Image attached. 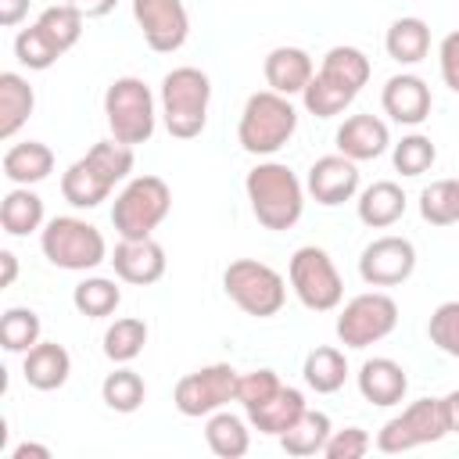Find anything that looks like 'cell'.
I'll use <instances>...</instances> for the list:
<instances>
[{
  "label": "cell",
  "instance_id": "6da1fadb",
  "mask_svg": "<svg viewBox=\"0 0 459 459\" xmlns=\"http://www.w3.org/2000/svg\"><path fill=\"white\" fill-rule=\"evenodd\" d=\"M369 72H373V65H369V57L359 47H348V43L330 47L323 54L319 72L308 79V86L301 93L305 111L316 115V118L341 115L362 93V86L369 82Z\"/></svg>",
  "mask_w": 459,
  "mask_h": 459
},
{
  "label": "cell",
  "instance_id": "7a4b0ae2",
  "mask_svg": "<svg viewBox=\"0 0 459 459\" xmlns=\"http://www.w3.org/2000/svg\"><path fill=\"white\" fill-rule=\"evenodd\" d=\"M133 147L111 140H97L79 161H72L61 176V197L72 208H97L100 201H108V194L115 190V183H122L133 172Z\"/></svg>",
  "mask_w": 459,
  "mask_h": 459
},
{
  "label": "cell",
  "instance_id": "3957f363",
  "mask_svg": "<svg viewBox=\"0 0 459 459\" xmlns=\"http://www.w3.org/2000/svg\"><path fill=\"white\" fill-rule=\"evenodd\" d=\"M244 190L255 219L273 233L290 230L305 212V186L283 161H258L247 172Z\"/></svg>",
  "mask_w": 459,
  "mask_h": 459
},
{
  "label": "cell",
  "instance_id": "277c9868",
  "mask_svg": "<svg viewBox=\"0 0 459 459\" xmlns=\"http://www.w3.org/2000/svg\"><path fill=\"white\" fill-rule=\"evenodd\" d=\"M161 122L169 129V136L176 140H194L204 133L208 126V104H212V79L194 68V65H179L172 72H165L161 79Z\"/></svg>",
  "mask_w": 459,
  "mask_h": 459
},
{
  "label": "cell",
  "instance_id": "5b68a950",
  "mask_svg": "<svg viewBox=\"0 0 459 459\" xmlns=\"http://www.w3.org/2000/svg\"><path fill=\"white\" fill-rule=\"evenodd\" d=\"M294 129H298V111H294L290 97H283L276 90H258V93L247 97V104L240 111L237 140L247 154L269 158L280 147H287Z\"/></svg>",
  "mask_w": 459,
  "mask_h": 459
},
{
  "label": "cell",
  "instance_id": "8992f818",
  "mask_svg": "<svg viewBox=\"0 0 459 459\" xmlns=\"http://www.w3.org/2000/svg\"><path fill=\"white\" fill-rule=\"evenodd\" d=\"M39 247L50 265L68 269V273H86V269H97L100 262H108L104 233L79 215H54L39 230Z\"/></svg>",
  "mask_w": 459,
  "mask_h": 459
},
{
  "label": "cell",
  "instance_id": "52a82bcc",
  "mask_svg": "<svg viewBox=\"0 0 459 459\" xmlns=\"http://www.w3.org/2000/svg\"><path fill=\"white\" fill-rule=\"evenodd\" d=\"M104 118L108 129L118 143H147L154 136L158 126V108H154V93L143 79L136 75H122L104 90Z\"/></svg>",
  "mask_w": 459,
  "mask_h": 459
},
{
  "label": "cell",
  "instance_id": "ba28073f",
  "mask_svg": "<svg viewBox=\"0 0 459 459\" xmlns=\"http://www.w3.org/2000/svg\"><path fill=\"white\" fill-rule=\"evenodd\" d=\"M172 208V190L161 176H133L111 208V226L126 240L151 237Z\"/></svg>",
  "mask_w": 459,
  "mask_h": 459
},
{
  "label": "cell",
  "instance_id": "9c48e42d",
  "mask_svg": "<svg viewBox=\"0 0 459 459\" xmlns=\"http://www.w3.org/2000/svg\"><path fill=\"white\" fill-rule=\"evenodd\" d=\"M222 290H226V298L240 312H247L255 319L276 316L283 308V301H287V280L273 265H265L258 258H237V262H230L222 269Z\"/></svg>",
  "mask_w": 459,
  "mask_h": 459
},
{
  "label": "cell",
  "instance_id": "30bf717a",
  "mask_svg": "<svg viewBox=\"0 0 459 459\" xmlns=\"http://www.w3.org/2000/svg\"><path fill=\"white\" fill-rule=\"evenodd\" d=\"M287 280H290L294 298L308 312H330L344 298V280H341L333 258L323 247H316V244H305V247H298L290 255Z\"/></svg>",
  "mask_w": 459,
  "mask_h": 459
},
{
  "label": "cell",
  "instance_id": "8fae6325",
  "mask_svg": "<svg viewBox=\"0 0 459 459\" xmlns=\"http://www.w3.org/2000/svg\"><path fill=\"white\" fill-rule=\"evenodd\" d=\"M237 369L230 362H212V366H201L186 377L176 380V391H172V405L190 416V420H201V416H212L219 409H226L230 402H237Z\"/></svg>",
  "mask_w": 459,
  "mask_h": 459
},
{
  "label": "cell",
  "instance_id": "7c38bea8",
  "mask_svg": "<svg viewBox=\"0 0 459 459\" xmlns=\"http://www.w3.org/2000/svg\"><path fill=\"white\" fill-rule=\"evenodd\" d=\"M398 326V305L384 290L355 294L337 316V341L344 348H369Z\"/></svg>",
  "mask_w": 459,
  "mask_h": 459
},
{
  "label": "cell",
  "instance_id": "4fadbf2b",
  "mask_svg": "<svg viewBox=\"0 0 459 459\" xmlns=\"http://www.w3.org/2000/svg\"><path fill=\"white\" fill-rule=\"evenodd\" d=\"M448 434L445 416H441V398H416L412 405H405L398 416H391L380 430H377V448L384 455H398L420 445H434Z\"/></svg>",
  "mask_w": 459,
  "mask_h": 459
},
{
  "label": "cell",
  "instance_id": "5bb4252c",
  "mask_svg": "<svg viewBox=\"0 0 459 459\" xmlns=\"http://www.w3.org/2000/svg\"><path fill=\"white\" fill-rule=\"evenodd\" d=\"M416 273V247L409 237H377L359 255V276L369 287H398Z\"/></svg>",
  "mask_w": 459,
  "mask_h": 459
},
{
  "label": "cell",
  "instance_id": "9a60e30c",
  "mask_svg": "<svg viewBox=\"0 0 459 459\" xmlns=\"http://www.w3.org/2000/svg\"><path fill=\"white\" fill-rule=\"evenodd\" d=\"M133 18L154 54H172L190 36V14L183 0H133Z\"/></svg>",
  "mask_w": 459,
  "mask_h": 459
},
{
  "label": "cell",
  "instance_id": "2e32d148",
  "mask_svg": "<svg viewBox=\"0 0 459 459\" xmlns=\"http://www.w3.org/2000/svg\"><path fill=\"white\" fill-rule=\"evenodd\" d=\"M305 190L323 208H337V204L351 201L359 194V161L344 158L341 151L316 158L308 176H305Z\"/></svg>",
  "mask_w": 459,
  "mask_h": 459
},
{
  "label": "cell",
  "instance_id": "e0dca14e",
  "mask_svg": "<svg viewBox=\"0 0 459 459\" xmlns=\"http://www.w3.org/2000/svg\"><path fill=\"white\" fill-rule=\"evenodd\" d=\"M108 262L115 265V276L133 287H151L165 276V247L154 237H140V240L122 237Z\"/></svg>",
  "mask_w": 459,
  "mask_h": 459
},
{
  "label": "cell",
  "instance_id": "ac0fdd59",
  "mask_svg": "<svg viewBox=\"0 0 459 459\" xmlns=\"http://www.w3.org/2000/svg\"><path fill=\"white\" fill-rule=\"evenodd\" d=\"M380 104H384V115L398 126H420L427 122L430 115V86L412 75V72H398L384 82V93H380Z\"/></svg>",
  "mask_w": 459,
  "mask_h": 459
},
{
  "label": "cell",
  "instance_id": "d6986e66",
  "mask_svg": "<svg viewBox=\"0 0 459 459\" xmlns=\"http://www.w3.org/2000/svg\"><path fill=\"white\" fill-rule=\"evenodd\" d=\"M355 384H359V394H362L369 405H380V409L398 405V402L405 398V391H409L405 369H402L394 359H387V355L366 359V362L359 366V373H355Z\"/></svg>",
  "mask_w": 459,
  "mask_h": 459
},
{
  "label": "cell",
  "instance_id": "ffe728a7",
  "mask_svg": "<svg viewBox=\"0 0 459 459\" xmlns=\"http://www.w3.org/2000/svg\"><path fill=\"white\" fill-rule=\"evenodd\" d=\"M333 143L351 161H373L391 147V133H387V122L377 115H351L341 122Z\"/></svg>",
  "mask_w": 459,
  "mask_h": 459
},
{
  "label": "cell",
  "instance_id": "44dd1931",
  "mask_svg": "<svg viewBox=\"0 0 459 459\" xmlns=\"http://www.w3.org/2000/svg\"><path fill=\"white\" fill-rule=\"evenodd\" d=\"M262 72H265L269 90H276L283 97H294V93H305L308 79L316 75V65L308 57V50H301V47H273L265 54Z\"/></svg>",
  "mask_w": 459,
  "mask_h": 459
},
{
  "label": "cell",
  "instance_id": "7402d4cb",
  "mask_svg": "<svg viewBox=\"0 0 459 459\" xmlns=\"http://www.w3.org/2000/svg\"><path fill=\"white\" fill-rule=\"evenodd\" d=\"M72 373V355L65 351V344L57 341H39L25 351V362H22V377L29 387L36 391H57L65 387Z\"/></svg>",
  "mask_w": 459,
  "mask_h": 459
},
{
  "label": "cell",
  "instance_id": "603a6c76",
  "mask_svg": "<svg viewBox=\"0 0 459 459\" xmlns=\"http://www.w3.org/2000/svg\"><path fill=\"white\" fill-rule=\"evenodd\" d=\"M355 208H359V222L362 226L387 230L405 215V190L394 179H377L359 194Z\"/></svg>",
  "mask_w": 459,
  "mask_h": 459
},
{
  "label": "cell",
  "instance_id": "cb8c5ba5",
  "mask_svg": "<svg viewBox=\"0 0 459 459\" xmlns=\"http://www.w3.org/2000/svg\"><path fill=\"white\" fill-rule=\"evenodd\" d=\"M308 409V402H305V394L298 391V387H290V384H280V391L273 394V398H265L262 405H255V409H247V423L258 430V434H269V437H280L301 412Z\"/></svg>",
  "mask_w": 459,
  "mask_h": 459
},
{
  "label": "cell",
  "instance_id": "d4e9b609",
  "mask_svg": "<svg viewBox=\"0 0 459 459\" xmlns=\"http://www.w3.org/2000/svg\"><path fill=\"white\" fill-rule=\"evenodd\" d=\"M50 172H54V151L39 140H25V143H14L4 151V176L14 186L43 183Z\"/></svg>",
  "mask_w": 459,
  "mask_h": 459
},
{
  "label": "cell",
  "instance_id": "484cf974",
  "mask_svg": "<svg viewBox=\"0 0 459 459\" xmlns=\"http://www.w3.org/2000/svg\"><path fill=\"white\" fill-rule=\"evenodd\" d=\"M36 93L25 75L18 72H0V140H11L32 115Z\"/></svg>",
  "mask_w": 459,
  "mask_h": 459
},
{
  "label": "cell",
  "instance_id": "4316f807",
  "mask_svg": "<svg viewBox=\"0 0 459 459\" xmlns=\"http://www.w3.org/2000/svg\"><path fill=\"white\" fill-rule=\"evenodd\" d=\"M333 434L330 427V416L319 412V409H305L283 434H280V448L294 459H305V455H323V445L326 437Z\"/></svg>",
  "mask_w": 459,
  "mask_h": 459
},
{
  "label": "cell",
  "instance_id": "83f0119b",
  "mask_svg": "<svg viewBox=\"0 0 459 459\" xmlns=\"http://www.w3.org/2000/svg\"><path fill=\"white\" fill-rule=\"evenodd\" d=\"M384 50L398 65H420L427 57V50H430V29H427V22L423 18H412V14L394 18L391 29H387V36H384Z\"/></svg>",
  "mask_w": 459,
  "mask_h": 459
},
{
  "label": "cell",
  "instance_id": "f1b7e54d",
  "mask_svg": "<svg viewBox=\"0 0 459 459\" xmlns=\"http://www.w3.org/2000/svg\"><path fill=\"white\" fill-rule=\"evenodd\" d=\"M43 219H47V215H43V197H39L36 190H29V186L7 190V197H4V204H0V226H4V233H11V237H29V233H36V230L47 226Z\"/></svg>",
  "mask_w": 459,
  "mask_h": 459
},
{
  "label": "cell",
  "instance_id": "f546056e",
  "mask_svg": "<svg viewBox=\"0 0 459 459\" xmlns=\"http://www.w3.org/2000/svg\"><path fill=\"white\" fill-rule=\"evenodd\" d=\"M301 377L305 384L316 391V394H333L344 387L348 380V359L341 348H330V344H319L305 355V366H301Z\"/></svg>",
  "mask_w": 459,
  "mask_h": 459
},
{
  "label": "cell",
  "instance_id": "4dcf8cb0",
  "mask_svg": "<svg viewBox=\"0 0 459 459\" xmlns=\"http://www.w3.org/2000/svg\"><path fill=\"white\" fill-rule=\"evenodd\" d=\"M204 441L208 448L219 455V459H240L247 455L251 448V430H247V420H240L237 412H212L208 423H204Z\"/></svg>",
  "mask_w": 459,
  "mask_h": 459
},
{
  "label": "cell",
  "instance_id": "1f68e13d",
  "mask_svg": "<svg viewBox=\"0 0 459 459\" xmlns=\"http://www.w3.org/2000/svg\"><path fill=\"white\" fill-rule=\"evenodd\" d=\"M118 301H122V290H118V283L108 280V276H86V280H79L75 290H72V305H75V312L86 316V319H108V316L118 308Z\"/></svg>",
  "mask_w": 459,
  "mask_h": 459
},
{
  "label": "cell",
  "instance_id": "d6a6232c",
  "mask_svg": "<svg viewBox=\"0 0 459 459\" xmlns=\"http://www.w3.org/2000/svg\"><path fill=\"white\" fill-rule=\"evenodd\" d=\"M100 398H104V405H108L111 412L129 416V412H136V409L143 405V398H147V384H143V377H140L136 369L118 366L115 373L104 377V384H100Z\"/></svg>",
  "mask_w": 459,
  "mask_h": 459
},
{
  "label": "cell",
  "instance_id": "836d02e7",
  "mask_svg": "<svg viewBox=\"0 0 459 459\" xmlns=\"http://www.w3.org/2000/svg\"><path fill=\"white\" fill-rule=\"evenodd\" d=\"M147 344V323L136 316H122L104 330V355L115 366H129Z\"/></svg>",
  "mask_w": 459,
  "mask_h": 459
},
{
  "label": "cell",
  "instance_id": "e575fe53",
  "mask_svg": "<svg viewBox=\"0 0 459 459\" xmlns=\"http://www.w3.org/2000/svg\"><path fill=\"white\" fill-rule=\"evenodd\" d=\"M420 215L430 226H455L459 222V179H434L420 190Z\"/></svg>",
  "mask_w": 459,
  "mask_h": 459
},
{
  "label": "cell",
  "instance_id": "d590c367",
  "mask_svg": "<svg viewBox=\"0 0 459 459\" xmlns=\"http://www.w3.org/2000/svg\"><path fill=\"white\" fill-rule=\"evenodd\" d=\"M39 333H43V323L32 308H7L0 319V344L11 355H25L32 344H39Z\"/></svg>",
  "mask_w": 459,
  "mask_h": 459
},
{
  "label": "cell",
  "instance_id": "8d00e7d4",
  "mask_svg": "<svg viewBox=\"0 0 459 459\" xmlns=\"http://www.w3.org/2000/svg\"><path fill=\"white\" fill-rule=\"evenodd\" d=\"M82 14L72 7V4H54V7H43L39 11V18H36V25L57 43V50L61 54H68L75 43H79V36H82Z\"/></svg>",
  "mask_w": 459,
  "mask_h": 459
},
{
  "label": "cell",
  "instance_id": "74e56055",
  "mask_svg": "<svg viewBox=\"0 0 459 459\" xmlns=\"http://www.w3.org/2000/svg\"><path fill=\"white\" fill-rule=\"evenodd\" d=\"M14 57H18V65H25L29 72H47V68L61 57V50H57V43L32 22L29 29H22V32L14 36Z\"/></svg>",
  "mask_w": 459,
  "mask_h": 459
},
{
  "label": "cell",
  "instance_id": "f35d334b",
  "mask_svg": "<svg viewBox=\"0 0 459 459\" xmlns=\"http://www.w3.org/2000/svg\"><path fill=\"white\" fill-rule=\"evenodd\" d=\"M391 161H394V172H402V176L412 179V176H423V172L437 161V147H434L430 136H423V133H409V136H402V140L394 143Z\"/></svg>",
  "mask_w": 459,
  "mask_h": 459
},
{
  "label": "cell",
  "instance_id": "ab89813d",
  "mask_svg": "<svg viewBox=\"0 0 459 459\" xmlns=\"http://www.w3.org/2000/svg\"><path fill=\"white\" fill-rule=\"evenodd\" d=\"M427 337L437 351L459 359V301H441L434 312H430V323H427Z\"/></svg>",
  "mask_w": 459,
  "mask_h": 459
},
{
  "label": "cell",
  "instance_id": "60d3db41",
  "mask_svg": "<svg viewBox=\"0 0 459 459\" xmlns=\"http://www.w3.org/2000/svg\"><path fill=\"white\" fill-rule=\"evenodd\" d=\"M280 377H276V369H251V373H240L237 377V402L244 405V412L247 409H255V405H262L265 398H273L276 391H280Z\"/></svg>",
  "mask_w": 459,
  "mask_h": 459
},
{
  "label": "cell",
  "instance_id": "b9f144b4",
  "mask_svg": "<svg viewBox=\"0 0 459 459\" xmlns=\"http://www.w3.org/2000/svg\"><path fill=\"white\" fill-rule=\"evenodd\" d=\"M373 448L369 434L362 427H344V430H333L323 445V455L326 459H362L366 452Z\"/></svg>",
  "mask_w": 459,
  "mask_h": 459
},
{
  "label": "cell",
  "instance_id": "7bdbcfd3",
  "mask_svg": "<svg viewBox=\"0 0 459 459\" xmlns=\"http://www.w3.org/2000/svg\"><path fill=\"white\" fill-rule=\"evenodd\" d=\"M437 65H441V79L452 93H459V29L448 32L437 47Z\"/></svg>",
  "mask_w": 459,
  "mask_h": 459
},
{
  "label": "cell",
  "instance_id": "ee69618b",
  "mask_svg": "<svg viewBox=\"0 0 459 459\" xmlns=\"http://www.w3.org/2000/svg\"><path fill=\"white\" fill-rule=\"evenodd\" d=\"M25 14H29V0H0V25L4 29H14Z\"/></svg>",
  "mask_w": 459,
  "mask_h": 459
},
{
  "label": "cell",
  "instance_id": "f6af8a7d",
  "mask_svg": "<svg viewBox=\"0 0 459 459\" xmlns=\"http://www.w3.org/2000/svg\"><path fill=\"white\" fill-rule=\"evenodd\" d=\"M65 4H72L82 18H104V14H111V11H115V4H118V0H65Z\"/></svg>",
  "mask_w": 459,
  "mask_h": 459
},
{
  "label": "cell",
  "instance_id": "bcb514c9",
  "mask_svg": "<svg viewBox=\"0 0 459 459\" xmlns=\"http://www.w3.org/2000/svg\"><path fill=\"white\" fill-rule=\"evenodd\" d=\"M441 416H445L448 434H459V391H448L441 398Z\"/></svg>",
  "mask_w": 459,
  "mask_h": 459
},
{
  "label": "cell",
  "instance_id": "7dc6e473",
  "mask_svg": "<svg viewBox=\"0 0 459 459\" xmlns=\"http://www.w3.org/2000/svg\"><path fill=\"white\" fill-rule=\"evenodd\" d=\"M29 455H36V459H50V448H47V445H36V441H22V445L11 448V459H29Z\"/></svg>",
  "mask_w": 459,
  "mask_h": 459
},
{
  "label": "cell",
  "instance_id": "c3c4849f",
  "mask_svg": "<svg viewBox=\"0 0 459 459\" xmlns=\"http://www.w3.org/2000/svg\"><path fill=\"white\" fill-rule=\"evenodd\" d=\"M0 265H4V287H11L14 283V276H18V258H14V251H0Z\"/></svg>",
  "mask_w": 459,
  "mask_h": 459
}]
</instances>
